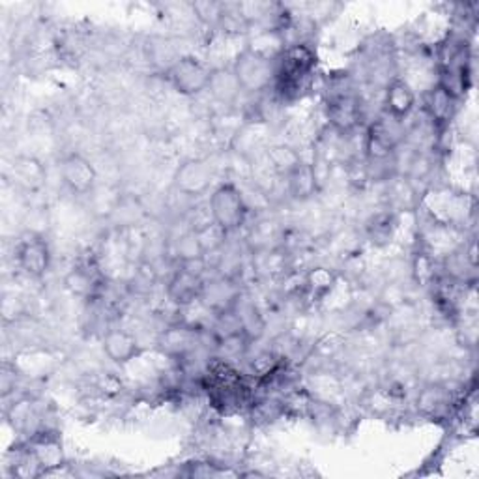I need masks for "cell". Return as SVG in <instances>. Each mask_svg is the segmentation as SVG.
<instances>
[{"label": "cell", "mask_w": 479, "mask_h": 479, "mask_svg": "<svg viewBox=\"0 0 479 479\" xmlns=\"http://www.w3.org/2000/svg\"><path fill=\"white\" fill-rule=\"evenodd\" d=\"M266 159L270 164V169L279 176H286L302 162L300 154L293 146H286V145H275L268 148Z\"/></svg>", "instance_id": "23"}, {"label": "cell", "mask_w": 479, "mask_h": 479, "mask_svg": "<svg viewBox=\"0 0 479 479\" xmlns=\"http://www.w3.org/2000/svg\"><path fill=\"white\" fill-rule=\"evenodd\" d=\"M251 344H253V341L245 335V332H240V334L229 335L225 339H219L215 344L214 356L235 364L236 360H245V356L249 354V350H251Z\"/></svg>", "instance_id": "21"}, {"label": "cell", "mask_w": 479, "mask_h": 479, "mask_svg": "<svg viewBox=\"0 0 479 479\" xmlns=\"http://www.w3.org/2000/svg\"><path fill=\"white\" fill-rule=\"evenodd\" d=\"M335 284V275L326 268H313L305 275V291L316 298L326 296Z\"/></svg>", "instance_id": "27"}, {"label": "cell", "mask_w": 479, "mask_h": 479, "mask_svg": "<svg viewBox=\"0 0 479 479\" xmlns=\"http://www.w3.org/2000/svg\"><path fill=\"white\" fill-rule=\"evenodd\" d=\"M212 184V167L205 159H187L175 173V187L184 197L203 195Z\"/></svg>", "instance_id": "9"}, {"label": "cell", "mask_w": 479, "mask_h": 479, "mask_svg": "<svg viewBox=\"0 0 479 479\" xmlns=\"http://www.w3.org/2000/svg\"><path fill=\"white\" fill-rule=\"evenodd\" d=\"M175 254H176V263L205 257L203 245L194 231H185L175 240Z\"/></svg>", "instance_id": "26"}, {"label": "cell", "mask_w": 479, "mask_h": 479, "mask_svg": "<svg viewBox=\"0 0 479 479\" xmlns=\"http://www.w3.org/2000/svg\"><path fill=\"white\" fill-rule=\"evenodd\" d=\"M452 404V394L445 386L431 384L418 395V406L427 416H438Z\"/></svg>", "instance_id": "20"}, {"label": "cell", "mask_w": 479, "mask_h": 479, "mask_svg": "<svg viewBox=\"0 0 479 479\" xmlns=\"http://www.w3.org/2000/svg\"><path fill=\"white\" fill-rule=\"evenodd\" d=\"M145 217L143 205L134 197H124L115 203L111 208V219L116 227H135Z\"/></svg>", "instance_id": "22"}, {"label": "cell", "mask_w": 479, "mask_h": 479, "mask_svg": "<svg viewBox=\"0 0 479 479\" xmlns=\"http://www.w3.org/2000/svg\"><path fill=\"white\" fill-rule=\"evenodd\" d=\"M201 334H203V330H197L194 326H187V324L176 321L162 332L157 344H159V348H162V353L165 356L180 362L185 356L194 354L195 350L205 348L201 344Z\"/></svg>", "instance_id": "6"}, {"label": "cell", "mask_w": 479, "mask_h": 479, "mask_svg": "<svg viewBox=\"0 0 479 479\" xmlns=\"http://www.w3.org/2000/svg\"><path fill=\"white\" fill-rule=\"evenodd\" d=\"M60 178L72 194L88 195L95 187V182H98V171H95L90 159H86L83 154L72 152L62 157Z\"/></svg>", "instance_id": "7"}, {"label": "cell", "mask_w": 479, "mask_h": 479, "mask_svg": "<svg viewBox=\"0 0 479 479\" xmlns=\"http://www.w3.org/2000/svg\"><path fill=\"white\" fill-rule=\"evenodd\" d=\"M15 263L25 275L42 279L51 266V249L47 240L36 233L25 235L15 245Z\"/></svg>", "instance_id": "5"}, {"label": "cell", "mask_w": 479, "mask_h": 479, "mask_svg": "<svg viewBox=\"0 0 479 479\" xmlns=\"http://www.w3.org/2000/svg\"><path fill=\"white\" fill-rule=\"evenodd\" d=\"M231 68L245 94H264L274 86L275 58L264 51L247 45L238 53Z\"/></svg>", "instance_id": "2"}, {"label": "cell", "mask_w": 479, "mask_h": 479, "mask_svg": "<svg viewBox=\"0 0 479 479\" xmlns=\"http://www.w3.org/2000/svg\"><path fill=\"white\" fill-rule=\"evenodd\" d=\"M240 296H242L240 281L235 277H229V275L217 274L212 279H208V277L205 279L201 302L212 313H223V311L233 309Z\"/></svg>", "instance_id": "8"}, {"label": "cell", "mask_w": 479, "mask_h": 479, "mask_svg": "<svg viewBox=\"0 0 479 479\" xmlns=\"http://www.w3.org/2000/svg\"><path fill=\"white\" fill-rule=\"evenodd\" d=\"M286 182V194H289L291 199L298 203H305L316 195V191L321 189V184L316 180L313 164L302 162L284 176Z\"/></svg>", "instance_id": "15"}, {"label": "cell", "mask_w": 479, "mask_h": 479, "mask_svg": "<svg viewBox=\"0 0 479 479\" xmlns=\"http://www.w3.org/2000/svg\"><path fill=\"white\" fill-rule=\"evenodd\" d=\"M26 448L35 454L38 459L44 474L58 468L64 464V450L62 442L55 433H49L45 429L32 433L26 440Z\"/></svg>", "instance_id": "13"}, {"label": "cell", "mask_w": 479, "mask_h": 479, "mask_svg": "<svg viewBox=\"0 0 479 479\" xmlns=\"http://www.w3.org/2000/svg\"><path fill=\"white\" fill-rule=\"evenodd\" d=\"M367 233L371 242L376 245H384L392 242L395 233V219L392 214H376L367 225Z\"/></svg>", "instance_id": "25"}, {"label": "cell", "mask_w": 479, "mask_h": 479, "mask_svg": "<svg viewBox=\"0 0 479 479\" xmlns=\"http://www.w3.org/2000/svg\"><path fill=\"white\" fill-rule=\"evenodd\" d=\"M247 362V376L254 378V380H261L270 376L284 360H281L272 348H264L259 350L254 356H245Z\"/></svg>", "instance_id": "24"}, {"label": "cell", "mask_w": 479, "mask_h": 479, "mask_svg": "<svg viewBox=\"0 0 479 479\" xmlns=\"http://www.w3.org/2000/svg\"><path fill=\"white\" fill-rule=\"evenodd\" d=\"M208 206L212 210L215 225H219L225 233L238 231L249 214V208L244 201L242 189L233 182L219 184L208 199Z\"/></svg>", "instance_id": "3"}, {"label": "cell", "mask_w": 479, "mask_h": 479, "mask_svg": "<svg viewBox=\"0 0 479 479\" xmlns=\"http://www.w3.org/2000/svg\"><path fill=\"white\" fill-rule=\"evenodd\" d=\"M206 277L182 270L178 264L167 281V298L175 307H185L201 298Z\"/></svg>", "instance_id": "11"}, {"label": "cell", "mask_w": 479, "mask_h": 479, "mask_svg": "<svg viewBox=\"0 0 479 479\" xmlns=\"http://www.w3.org/2000/svg\"><path fill=\"white\" fill-rule=\"evenodd\" d=\"M210 74L212 70L199 58L184 55L165 72V79L173 86V90L187 95V98H194V95L206 92Z\"/></svg>", "instance_id": "4"}, {"label": "cell", "mask_w": 479, "mask_h": 479, "mask_svg": "<svg viewBox=\"0 0 479 479\" xmlns=\"http://www.w3.org/2000/svg\"><path fill=\"white\" fill-rule=\"evenodd\" d=\"M457 104H459V100H455L450 92H445L440 85L434 83L425 92L424 113L433 122L436 130L440 132V130H444V127H448L450 122L454 120V116L457 113Z\"/></svg>", "instance_id": "12"}, {"label": "cell", "mask_w": 479, "mask_h": 479, "mask_svg": "<svg viewBox=\"0 0 479 479\" xmlns=\"http://www.w3.org/2000/svg\"><path fill=\"white\" fill-rule=\"evenodd\" d=\"M233 309L236 311V314L240 318V323H242V328H244L245 335L253 343L257 341L264 334V330H266V321H264V316H263L259 305L254 304L253 300L245 298L244 293H242V296L238 298V302H236V305Z\"/></svg>", "instance_id": "18"}, {"label": "cell", "mask_w": 479, "mask_h": 479, "mask_svg": "<svg viewBox=\"0 0 479 479\" xmlns=\"http://www.w3.org/2000/svg\"><path fill=\"white\" fill-rule=\"evenodd\" d=\"M197 19L208 26H219L221 15H223V5L219 3H195L191 6Z\"/></svg>", "instance_id": "28"}, {"label": "cell", "mask_w": 479, "mask_h": 479, "mask_svg": "<svg viewBox=\"0 0 479 479\" xmlns=\"http://www.w3.org/2000/svg\"><path fill=\"white\" fill-rule=\"evenodd\" d=\"M206 92H210L214 102L219 105H235L242 94V86L233 68H215L210 74Z\"/></svg>", "instance_id": "16"}, {"label": "cell", "mask_w": 479, "mask_h": 479, "mask_svg": "<svg viewBox=\"0 0 479 479\" xmlns=\"http://www.w3.org/2000/svg\"><path fill=\"white\" fill-rule=\"evenodd\" d=\"M12 173H14V180L25 189H36L45 180L44 165L38 162V159L28 155H21L15 159Z\"/></svg>", "instance_id": "19"}, {"label": "cell", "mask_w": 479, "mask_h": 479, "mask_svg": "<svg viewBox=\"0 0 479 479\" xmlns=\"http://www.w3.org/2000/svg\"><path fill=\"white\" fill-rule=\"evenodd\" d=\"M316 68V53L307 42L286 44L275 56L274 94L281 104L300 100L309 88L311 75Z\"/></svg>", "instance_id": "1"}, {"label": "cell", "mask_w": 479, "mask_h": 479, "mask_svg": "<svg viewBox=\"0 0 479 479\" xmlns=\"http://www.w3.org/2000/svg\"><path fill=\"white\" fill-rule=\"evenodd\" d=\"M68 291L81 298H94L102 291V279L95 270V264H79L66 275Z\"/></svg>", "instance_id": "17"}, {"label": "cell", "mask_w": 479, "mask_h": 479, "mask_svg": "<svg viewBox=\"0 0 479 479\" xmlns=\"http://www.w3.org/2000/svg\"><path fill=\"white\" fill-rule=\"evenodd\" d=\"M104 353L113 364L125 365L141 356L143 348L134 334L127 330L113 328L104 335Z\"/></svg>", "instance_id": "14"}, {"label": "cell", "mask_w": 479, "mask_h": 479, "mask_svg": "<svg viewBox=\"0 0 479 479\" xmlns=\"http://www.w3.org/2000/svg\"><path fill=\"white\" fill-rule=\"evenodd\" d=\"M15 380H17L15 367H10L8 364H5V367H3V382H0V388H3V397L5 399H8V395L12 392H15Z\"/></svg>", "instance_id": "29"}, {"label": "cell", "mask_w": 479, "mask_h": 479, "mask_svg": "<svg viewBox=\"0 0 479 479\" xmlns=\"http://www.w3.org/2000/svg\"><path fill=\"white\" fill-rule=\"evenodd\" d=\"M382 109H384L382 111L384 115L399 122H406L416 109V92H414L412 85L403 77H394L384 88Z\"/></svg>", "instance_id": "10"}]
</instances>
